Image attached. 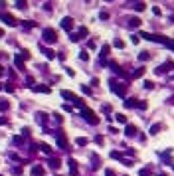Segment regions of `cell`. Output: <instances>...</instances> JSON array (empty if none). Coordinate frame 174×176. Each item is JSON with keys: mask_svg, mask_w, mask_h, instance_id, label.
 I'll use <instances>...</instances> for the list:
<instances>
[{"mask_svg": "<svg viewBox=\"0 0 174 176\" xmlns=\"http://www.w3.org/2000/svg\"><path fill=\"white\" fill-rule=\"evenodd\" d=\"M142 73H145V67H139V69H134V71H133V75H131V77L137 79V77H141Z\"/></svg>", "mask_w": 174, "mask_h": 176, "instance_id": "cell-28", "label": "cell"}, {"mask_svg": "<svg viewBox=\"0 0 174 176\" xmlns=\"http://www.w3.org/2000/svg\"><path fill=\"white\" fill-rule=\"evenodd\" d=\"M75 143L79 144V146H85V144H87V138H85V137H79L77 141H75Z\"/></svg>", "mask_w": 174, "mask_h": 176, "instance_id": "cell-38", "label": "cell"}, {"mask_svg": "<svg viewBox=\"0 0 174 176\" xmlns=\"http://www.w3.org/2000/svg\"><path fill=\"white\" fill-rule=\"evenodd\" d=\"M30 133H32L30 127H24V129H22V135H24V137H30Z\"/></svg>", "mask_w": 174, "mask_h": 176, "instance_id": "cell-43", "label": "cell"}, {"mask_svg": "<svg viewBox=\"0 0 174 176\" xmlns=\"http://www.w3.org/2000/svg\"><path fill=\"white\" fill-rule=\"evenodd\" d=\"M170 154H172V149H168V150H164V152H160V158H162L166 164H172V160H170Z\"/></svg>", "mask_w": 174, "mask_h": 176, "instance_id": "cell-16", "label": "cell"}, {"mask_svg": "<svg viewBox=\"0 0 174 176\" xmlns=\"http://www.w3.org/2000/svg\"><path fill=\"white\" fill-rule=\"evenodd\" d=\"M40 50L44 52V56H46L47 59H54L55 58V52H54V50H50V48H46V46H44V42L40 44Z\"/></svg>", "mask_w": 174, "mask_h": 176, "instance_id": "cell-11", "label": "cell"}, {"mask_svg": "<svg viewBox=\"0 0 174 176\" xmlns=\"http://www.w3.org/2000/svg\"><path fill=\"white\" fill-rule=\"evenodd\" d=\"M8 109H10V103H8L6 99H2L0 101V111H8Z\"/></svg>", "mask_w": 174, "mask_h": 176, "instance_id": "cell-25", "label": "cell"}, {"mask_svg": "<svg viewBox=\"0 0 174 176\" xmlns=\"http://www.w3.org/2000/svg\"><path fill=\"white\" fill-rule=\"evenodd\" d=\"M60 95H61L63 99H67V101H71V103H75V101L79 99V97H75V93L67 91V89H61V91H60Z\"/></svg>", "mask_w": 174, "mask_h": 176, "instance_id": "cell-8", "label": "cell"}, {"mask_svg": "<svg viewBox=\"0 0 174 176\" xmlns=\"http://www.w3.org/2000/svg\"><path fill=\"white\" fill-rule=\"evenodd\" d=\"M95 143H97V144H103V143H105V138L101 137V135H97V137H95Z\"/></svg>", "mask_w": 174, "mask_h": 176, "instance_id": "cell-45", "label": "cell"}, {"mask_svg": "<svg viewBox=\"0 0 174 176\" xmlns=\"http://www.w3.org/2000/svg\"><path fill=\"white\" fill-rule=\"evenodd\" d=\"M30 172H32V176H44V174H46V168H44L42 164H34Z\"/></svg>", "mask_w": 174, "mask_h": 176, "instance_id": "cell-9", "label": "cell"}, {"mask_svg": "<svg viewBox=\"0 0 174 176\" xmlns=\"http://www.w3.org/2000/svg\"><path fill=\"white\" fill-rule=\"evenodd\" d=\"M24 28H36V22H32V20H26V22H24Z\"/></svg>", "mask_w": 174, "mask_h": 176, "instance_id": "cell-36", "label": "cell"}, {"mask_svg": "<svg viewBox=\"0 0 174 176\" xmlns=\"http://www.w3.org/2000/svg\"><path fill=\"white\" fill-rule=\"evenodd\" d=\"M125 135H127V137H137V127H134V125H129L127 123V127H125Z\"/></svg>", "mask_w": 174, "mask_h": 176, "instance_id": "cell-13", "label": "cell"}, {"mask_svg": "<svg viewBox=\"0 0 174 176\" xmlns=\"http://www.w3.org/2000/svg\"><path fill=\"white\" fill-rule=\"evenodd\" d=\"M8 123V119L6 117H0V125H6Z\"/></svg>", "mask_w": 174, "mask_h": 176, "instance_id": "cell-55", "label": "cell"}, {"mask_svg": "<svg viewBox=\"0 0 174 176\" xmlns=\"http://www.w3.org/2000/svg\"><path fill=\"white\" fill-rule=\"evenodd\" d=\"M139 38H145V40H148V42H158V44H166L168 42L166 36H156V34H148V32H141Z\"/></svg>", "mask_w": 174, "mask_h": 176, "instance_id": "cell-3", "label": "cell"}, {"mask_svg": "<svg viewBox=\"0 0 174 176\" xmlns=\"http://www.w3.org/2000/svg\"><path fill=\"white\" fill-rule=\"evenodd\" d=\"M12 143H14V144H24V137H14Z\"/></svg>", "mask_w": 174, "mask_h": 176, "instance_id": "cell-39", "label": "cell"}, {"mask_svg": "<svg viewBox=\"0 0 174 176\" xmlns=\"http://www.w3.org/2000/svg\"><path fill=\"white\" fill-rule=\"evenodd\" d=\"M105 176H115V172L111 168H107V170H105Z\"/></svg>", "mask_w": 174, "mask_h": 176, "instance_id": "cell-53", "label": "cell"}, {"mask_svg": "<svg viewBox=\"0 0 174 176\" xmlns=\"http://www.w3.org/2000/svg\"><path fill=\"white\" fill-rule=\"evenodd\" d=\"M16 8H26V2H16Z\"/></svg>", "mask_w": 174, "mask_h": 176, "instance_id": "cell-54", "label": "cell"}, {"mask_svg": "<svg viewBox=\"0 0 174 176\" xmlns=\"http://www.w3.org/2000/svg\"><path fill=\"white\" fill-rule=\"evenodd\" d=\"M2 75H4V67L0 65V77H2Z\"/></svg>", "mask_w": 174, "mask_h": 176, "instance_id": "cell-56", "label": "cell"}, {"mask_svg": "<svg viewBox=\"0 0 174 176\" xmlns=\"http://www.w3.org/2000/svg\"><path fill=\"white\" fill-rule=\"evenodd\" d=\"M2 89H4V87H2V83H0V91H2Z\"/></svg>", "mask_w": 174, "mask_h": 176, "instance_id": "cell-58", "label": "cell"}, {"mask_svg": "<svg viewBox=\"0 0 174 176\" xmlns=\"http://www.w3.org/2000/svg\"><path fill=\"white\" fill-rule=\"evenodd\" d=\"M14 65L20 69V71H26V65H24V59L20 58V56H14Z\"/></svg>", "mask_w": 174, "mask_h": 176, "instance_id": "cell-14", "label": "cell"}, {"mask_svg": "<svg viewBox=\"0 0 174 176\" xmlns=\"http://www.w3.org/2000/svg\"><path fill=\"white\" fill-rule=\"evenodd\" d=\"M111 158H117V160H123V154H121V152H117V150H113V152H111Z\"/></svg>", "mask_w": 174, "mask_h": 176, "instance_id": "cell-37", "label": "cell"}, {"mask_svg": "<svg viewBox=\"0 0 174 176\" xmlns=\"http://www.w3.org/2000/svg\"><path fill=\"white\" fill-rule=\"evenodd\" d=\"M18 56H20L22 59H30V52H28V50H20V53H18Z\"/></svg>", "mask_w": 174, "mask_h": 176, "instance_id": "cell-32", "label": "cell"}, {"mask_svg": "<svg viewBox=\"0 0 174 176\" xmlns=\"http://www.w3.org/2000/svg\"><path fill=\"white\" fill-rule=\"evenodd\" d=\"M81 117L85 119L89 125H97V123H99V117H97L91 109H87V107H83V109H81Z\"/></svg>", "mask_w": 174, "mask_h": 176, "instance_id": "cell-2", "label": "cell"}, {"mask_svg": "<svg viewBox=\"0 0 174 176\" xmlns=\"http://www.w3.org/2000/svg\"><path fill=\"white\" fill-rule=\"evenodd\" d=\"M81 91L85 93V95H91V89H89V87H87V85H81Z\"/></svg>", "mask_w": 174, "mask_h": 176, "instance_id": "cell-42", "label": "cell"}, {"mask_svg": "<svg viewBox=\"0 0 174 176\" xmlns=\"http://www.w3.org/2000/svg\"><path fill=\"white\" fill-rule=\"evenodd\" d=\"M152 14H154V16H158V14H160V8L154 6V8H152Z\"/></svg>", "mask_w": 174, "mask_h": 176, "instance_id": "cell-52", "label": "cell"}, {"mask_svg": "<svg viewBox=\"0 0 174 176\" xmlns=\"http://www.w3.org/2000/svg\"><path fill=\"white\" fill-rule=\"evenodd\" d=\"M139 26H141L139 18H129V28H139Z\"/></svg>", "mask_w": 174, "mask_h": 176, "instance_id": "cell-23", "label": "cell"}, {"mask_svg": "<svg viewBox=\"0 0 174 176\" xmlns=\"http://www.w3.org/2000/svg\"><path fill=\"white\" fill-rule=\"evenodd\" d=\"M109 52H111V46H109V44H105V46L101 48V53H99V58H101V63H105V58L109 56Z\"/></svg>", "mask_w": 174, "mask_h": 176, "instance_id": "cell-12", "label": "cell"}, {"mask_svg": "<svg viewBox=\"0 0 174 176\" xmlns=\"http://www.w3.org/2000/svg\"><path fill=\"white\" fill-rule=\"evenodd\" d=\"M134 10H137V12H142V10H145V2H137V4H134Z\"/></svg>", "mask_w": 174, "mask_h": 176, "instance_id": "cell-33", "label": "cell"}, {"mask_svg": "<svg viewBox=\"0 0 174 176\" xmlns=\"http://www.w3.org/2000/svg\"><path fill=\"white\" fill-rule=\"evenodd\" d=\"M131 42H133V44H139V42H141V38H139L137 34H133V36H131Z\"/></svg>", "mask_w": 174, "mask_h": 176, "instance_id": "cell-44", "label": "cell"}, {"mask_svg": "<svg viewBox=\"0 0 174 176\" xmlns=\"http://www.w3.org/2000/svg\"><path fill=\"white\" fill-rule=\"evenodd\" d=\"M36 119H38V123H42V125H46L47 123V115H46V113H36Z\"/></svg>", "mask_w": 174, "mask_h": 176, "instance_id": "cell-20", "label": "cell"}, {"mask_svg": "<svg viewBox=\"0 0 174 176\" xmlns=\"http://www.w3.org/2000/svg\"><path fill=\"white\" fill-rule=\"evenodd\" d=\"M67 164H69V174H77V162H75V158H69Z\"/></svg>", "mask_w": 174, "mask_h": 176, "instance_id": "cell-17", "label": "cell"}, {"mask_svg": "<svg viewBox=\"0 0 174 176\" xmlns=\"http://www.w3.org/2000/svg\"><path fill=\"white\" fill-rule=\"evenodd\" d=\"M0 16H2V14H0Z\"/></svg>", "mask_w": 174, "mask_h": 176, "instance_id": "cell-61", "label": "cell"}, {"mask_svg": "<svg viewBox=\"0 0 174 176\" xmlns=\"http://www.w3.org/2000/svg\"><path fill=\"white\" fill-rule=\"evenodd\" d=\"M99 18H101V20H109V12H105V10H103V12L99 14Z\"/></svg>", "mask_w": 174, "mask_h": 176, "instance_id": "cell-48", "label": "cell"}, {"mask_svg": "<svg viewBox=\"0 0 174 176\" xmlns=\"http://www.w3.org/2000/svg\"><path fill=\"white\" fill-rule=\"evenodd\" d=\"M2 36H4V30H2V28H0V38H2Z\"/></svg>", "mask_w": 174, "mask_h": 176, "instance_id": "cell-57", "label": "cell"}, {"mask_svg": "<svg viewBox=\"0 0 174 176\" xmlns=\"http://www.w3.org/2000/svg\"><path fill=\"white\" fill-rule=\"evenodd\" d=\"M150 174H152V170L148 168V166H147V168H141V170H139V176H150Z\"/></svg>", "mask_w": 174, "mask_h": 176, "instance_id": "cell-27", "label": "cell"}, {"mask_svg": "<svg viewBox=\"0 0 174 176\" xmlns=\"http://www.w3.org/2000/svg\"><path fill=\"white\" fill-rule=\"evenodd\" d=\"M55 141H58V146L63 150H67V138L63 131H55Z\"/></svg>", "mask_w": 174, "mask_h": 176, "instance_id": "cell-5", "label": "cell"}, {"mask_svg": "<svg viewBox=\"0 0 174 176\" xmlns=\"http://www.w3.org/2000/svg\"><path fill=\"white\" fill-rule=\"evenodd\" d=\"M12 172H14L16 176H18V174H22V166H14V170H12Z\"/></svg>", "mask_w": 174, "mask_h": 176, "instance_id": "cell-49", "label": "cell"}, {"mask_svg": "<svg viewBox=\"0 0 174 176\" xmlns=\"http://www.w3.org/2000/svg\"><path fill=\"white\" fill-rule=\"evenodd\" d=\"M160 176H166V174H160Z\"/></svg>", "mask_w": 174, "mask_h": 176, "instance_id": "cell-59", "label": "cell"}, {"mask_svg": "<svg viewBox=\"0 0 174 176\" xmlns=\"http://www.w3.org/2000/svg\"><path fill=\"white\" fill-rule=\"evenodd\" d=\"M113 46H115V48H119V50H123V48H125V42H123V40H119V38H117V40H115V42H113Z\"/></svg>", "mask_w": 174, "mask_h": 176, "instance_id": "cell-31", "label": "cell"}, {"mask_svg": "<svg viewBox=\"0 0 174 176\" xmlns=\"http://www.w3.org/2000/svg\"><path fill=\"white\" fill-rule=\"evenodd\" d=\"M162 127H160V123H154V125H150V129H148V133L150 135H158V131H160Z\"/></svg>", "mask_w": 174, "mask_h": 176, "instance_id": "cell-21", "label": "cell"}, {"mask_svg": "<svg viewBox=\"0 0 174 176\" xmlns=\"http://www.w3.org/2000/svg\"><path fill=\"white\" fill-rule=\"evenodd\" d=\"M142 87H145V89H152L154 83H152V81H148V79H145V81H142Z\"/></svg>", "mask_w": 174, "mask_h": 176, "instance_id": "cell-34", "label": "cell"}, {"mask_svg": "<svg viewBox=\"0 0 174 176\" xmlns=\"http://www.w3.org/2000/svg\"><path fill=\"white\" fill-rule=\"evenodd\" d=\"M42 38H44V42H46V44H55V42H58V34H55L54 28H44Z\"/></svg>", "mask_w": 174, "mask_h": 176, "instance_id": "cell-1", "label": "cell"}, {"mask_svg": "<svg viewBox=\"0 0 174 176\" xmlns=\"http://www.w3.org/2000/svg\"><path fill=\"white\" fill-rule=\"evenodd\" d=\"M125 107H127V109H131V107H137V99H127V101H125Z\"/></svg>", "mask_w": 174, "mask_h": 176, "instance_id": "cell-29", "label": "cell"}, {"mask_svg": "<svg viewBox=\"0 0 174 176\" xmlns=\"http://www.w3.org/2000/svg\"><path fill=\"white\" fill-rule=\"evenodd\" d=\"M87 48H91V50H95V42H93V40H89V42H87Z\"/></svg>", "mask_w": 174, "mask_h": 176, "instance_id": "cell-50", "label": "cell"}, {"mask_svg": "<svg viewBox=\"0 0 174 176\" xmlns=\"http://www.w3.org/2000/svg\"><path fill=\"white\" fill-rule=\"evenodd\" d=\"M4 91H8V93H12V91H14V85H12V81L4 85Z\"/></svg>", "mask_w": 174, "mask_h": 176, "instance_id": "cell-41", "label": "cell"}, {"mask_svg": "<svg viewBox=\"0 0 174 176\" xmlns=\"http://www.w3.org/2000/svg\"><path fill=\"white\" fill-rule=\"evenodd\" d=\"M147 107H148V105H147V101H137V109H142V111H145Z\"/></svg>", "mask_w": 174, "mask_h": 176, "instance_id": "cell-35", "label": "cell"}, {"mask_svg": "<svg viewBox=\"0 0 174 176\" xmlns=\"http://www.w3.org/2000/svg\"><path fill=\"white\" fill-rule=\"evenodd\" d=\"M40 150H42V152H46L47 157H52V146H50V144L42 143V144H40Z\"/></svg>", "mask_w": 174, "mask_h": 176, "instance_id": "cell-22", "label": "cell"}, {"mask_svg": "<svg viewBox=\"0 0 174 176\" xmlns=\"http://www.w3.org/2000/svg\"><path fill=\"white\" fill-rule=\"evenodd\" d=\"M61 28H63L65 32H71V30H73V18H71V16H65V18L61 20Z\"/></svg>", "mask_w": 174, "mask_h": 176, "instance_id": "cell-7", "label": "cell"}, {"mask_svg": "<svg viewBox=\"0 0 174 176\" xmlns=\"http://www.w3.org/2000/svg\"><path fill=\"white\" fill-rule=\"evenodd\" d=\"M79 59H81V61H87V59H89V53H87V52H79Z\"/></svg>", "mask_w": 174, "mask_h": 176, "instance_id": "cell-40", "label": "cell"}, {"mask_svg": "<svg viewBox=\"0 0 174 176\" xmlns=\"http://www.w3.org/2000/svg\"><path fill=\"white\" fill-rule=\"evenodd\" d=\"M115 119H117V123H123V125H127V117H125L123 113H117V115H115Z\"/></svg>", "mask_w": 174, "mask_h": 176, "instance_id": "cell-24", "label": "cell"}, {"mask_svg": "<svg viewBox=\"0 0 174 176\" xmlns=\"http://www.w3.org/2000/svg\"><path fill=\"white\" fill-rule=\"evenodd\" d=\"M87 34H89V30H87V28H85V26H81V28H79V30H77V32H75V36H77V42H79V40H81V38H85Z\"/></svg>", "mask_w": 174, "mask_h": 176, "instance_id": "cell-18", "label": "cell"}, {"mask_svg": "<svg viewBox=\"0 0 174 176\" xmlns=\"http://www.w3.org/2000/svg\"><path fill=\"white\" fill-rule=\"evenodd\" d=\"M91 158H93V168L97 170V168H99V166H101V160H99V157H97V154H93V157H91Z\"/></svg>", "mask_w": 174, "mask_h": 176, "instance_id": "cell-30", "label": "cell"}, {"mask_svg": "<svg viewBox=\"0 0 174 176\" xmlns=\"http://www.w3.org/2000/svg\"><path fill=\"white\" fill-rule=\"evenodd\" d=\"M65 71H67V75H69V77H73V75H75V71H73V69H69V67H65Z\"/></svg>", "mask_w": 174, "mask_h": 176, "instance_id": "cell-51", "label": "cell"}, {"mask_svg": "<svg viewBox=\"0 0 174 176\" xmlns=\"http://www.w3.org/2000/svg\"><path fill=\"white\" fill-rule=\"evenodd\" d=\"M170 69H174V61H166V63L158 65V67L154 69V73H156V75H162V73H168Z\"/></svg>", "mask_w": 174, "mask_h": 176, "instance_id": "cell-6", "label": "cell"}, {"mask_svg": "<svg viewBox=\"0 0 174 176\" xmlns=\"http://www.w3.org/2000/svg\"><path fill=\"white\" fill-rule=\"evenodd\" d=\"M109 87H111V91L115 95H119V97H125V85L119 83L117 79H109Z\"/></svg>", "mask_w": 174, "mask_h": 176, "instance_id": "cell-4", "label": "cell"}, {"mask_svg": "<svg viewBox=\"0 0 174 176\" xmlns=\"http://www.w3.org/2000/svg\"><path fill=\"white\" fill-rule=\"evenodd\" d=\"M0 18L4 20V24H8V26H16V24H18V22H16V18H14L12 14H6V12H4Z\"/></svg>", "mask_w": 174, "mask_h": 176, "instance_id": "cell-10", "label": "cell"}, {"mask_svg": "<svg viewBox=\"0 0 174 176\" xmlns=\"http://www.w3.org/2000/svg\"><path fill=\"white\" fill-rule=\"evenodd\" d=\"M0 176H4V174H0Z\"/></svg>", "mask_w": 174, "mask_h": 176, "instance_id": "cell-60", "label": "cell"}, {"mask_svg": "<svg viewBox=\"0 0 174 176\" xmlns=\"http://www.w3.org/2000/svg\"><path fill=\"white\" fill-rule=\"evenodd\" d=\"M54 119H55V121H58V123H63V117H61V115H60V113H55V115H54Z\"/></svg>", "mask_w": 174, "mask_h": 176, "instance_id": "cell-46", "label": "cell"}, {"mask_svg": "<svg viewBox=\"0 0 174 176\" xmlns=\"http://www.w3.org/2000/svg\"><path fill=\"white\" fill-rule=\"evenodd\" d=\"M32 89H34L36 93H50V91H52L47 85H32Z\"/></svg>", "mask_w": 174, "mask_h": 176, "instance_id": "cell-15", "label": "cell"}, {"mask_svg": "<svg viewBox=\"0 0 174 176\" xmlns=\"http://www.w3.org/2000/svg\"><path fill=\"white\" fill-rule=\"evenodd\" d=\"M139 59H141V61H148V59H150V53H148V52H141V53H139Z\"/></svg>", "mask_w": 174, "mask_h": 176, "instance_id": "cell-26", "label": "cell"}, {"mask_svg": "<svg viewBox=\"0 0 174 176\" xmlns=\"http://www.w3.org/2000/svg\"><path fill=\"white\" fill-rule=\"evenodd\" d=\"M47 164H50V168H52V170H58V168L61 166V162L58 160V158H54V157L50 158V162H47Z\"/></svg>", "mask_w": 174, "mask_h": 176, "instance_id": "cell-19", "label": "cell"}, {"mask_svg": "<svg viewBox=\"0 0 174 176\" xmlns=\"http://www.w3.org/2000/svg\"><path fill=\"white\" fill-rule=\"evenodd\" d=\"M164 46H166V48H170V50H172V52H174V40H168V42H166V44H164Z\"/></svg>", "mask_w": 174, "mask_h": 176, "instance_id": "cell-47", "label": "cell"}, {"mask_svg": "<svg viewBox=\"0 0 174 176\" xmlns=\"http://www.w3.org/2000/svg\"><path fill=\"white\" fill-rule=\"evenodd\" d=\"M55 176H58V174H55Z\"/></svg>", "mask_w": 174, "mask_h": 176, "instance_id": "cell-62", "label": "cell"}]
</instances>
